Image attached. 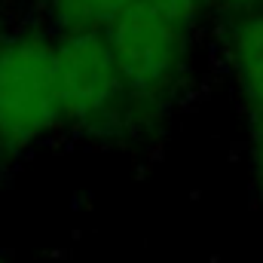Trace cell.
Listing matches in <instances>:
<instances>
[{
	"label": "cell",
	"mask_w": 263,
	"mask_h": 263,
	"mask_svg": "<svg viewBox=\"0 0 263 263\" xmlns=\"http://www.w3.org/2000/svg\"><path fill=\"white\" fill-rule=\"evenodd\" d=\"M193 34L196 28H187L141 0L107 25L104 40L129 92V144L159 138L196 83Z\"/></svg>",
	"instance_id": "6da1fadb"
},
{
	"label": "cell",
	"mask_w": 263,
	"mask_h": 263,
	"mask_svg": "<svg viewBox=\"0 0 263 263\" xmlns=\"http://www.w3.org/2000/svg\"><path fill=\"white\" fill-rule=\"evenodd\" d=\"M65 132L55 83V34L18 25L0 46V165H15Z\"/></svg>",
	"instance_id": "7a4b0ae2"
},
{
	"label": "cell",
	"mask_w": 263,
	"mask_h": 263,
	"mask_svg": "<svg viewBox=\"0 0 263 263\" xmlns=\"http://www.w3.org/2000/svg\"><path fill=\"white\" fill-rule=\"evenodd\" d=\"M55 83L65 132L95 144H129V92L104 34L55 37Z\"/></svg>",
	"instance_id": "3957f363"
},
{
	"label": "cell",
	"mask_w": 263,
	"mask_h": 263,
	"mask_svg": "<svg viewBox=\"0 0 263 263\" xmlns=\"http://www.w3.org/2000/svg\"><path fill=\"white\" fill-rule=\"evenodd\" d=\"M217 59L245 123L251 190L263 211V15L257 9L220 15Z\"/></svg>",
	"instance_id": "277c9868"
},
{
	"label": "cell",
	"mask_w": 263,
	"mask_h": 263,
	"mask_svg": "<svg viewBox=\"0 0 263 263\" xmlns=\"http://www.w3.org/2000/svg\"><path fill=\"white\" fill-rule=\"evenodd\" d=\"M138 0H43V25L62 34H104Z\"/></svg>",
	"instance_id": "5b68a950"
},
{
	"label": "cell",
	"mask_w": 263,
	"mask_h": 263,
	"mask_svg": "<svg viewBox=\"0 0 263 263\" xmlns=\"http://www.w3.org/2000/svg\"><path fill=\"white\" fill-rule=\"evenodd\" d=\"M147 6H153L156 12L187 25V28H199V22L214 12V0H141Z\"/></svg>",
	"instance_id": "8992f818"
},
{
	"label": "cell",
	"mask_w": 263,
	"mask_h": 263,
	"mask_svg": "<svg viewBox=\"0 0 263 263\" xmlns=\"http://www.w3.org/2000/svg\"><path fill=\"white\" fill-rule=\"evenodd\" d=\"M260 0H214V12L220 15H233V12H251L257 9Z\"/></svg>",
	"instance_id": "52a82bcc"
},
{
	"label": "cell",
	"mask_w": 263,
	"mask_h": 263,
	"mask_svg": "<svg viewBox=\"0 0 263 263\" xmlns=\"http://www.w3.org/2000/svg\"><path fill=\"white\" fill-rule=\"evenodd\" d=\"M0 263H12V260H9V257H3V254H0Z\"/></svg>",
	"instance_id": "ba28073f"
},
{
	"label": "cell",
	"mask_w": 263,
	"mask_h": 263,
	"mask_svg": "<svg viewBox=\"0 0 263 263\" xmlns=\"http://www.w3.org/2000/svg\"><path fill=\"white\" fill-rule=\"evenodd\" d=\"M3 34H6V31H3V28H0V46H3Z\"/></svg>",
	"instance_id": "9c48e42d"
},
{
	"label": "cell",
	"mask_w": 263,
	"mask_h": 263,
	"mask_svg": "<svg viewBox=\"0 0 263 263\" xmlns=\"http://www.w3.org/2000/svg\"><path fill=\"white\" fill-rule=\"evenodd\" d=\"M257 12H260V15H263V0H260V6H257Z\"/></svg>",
	"instance_id": "30bf717a"
}]
</instances>
